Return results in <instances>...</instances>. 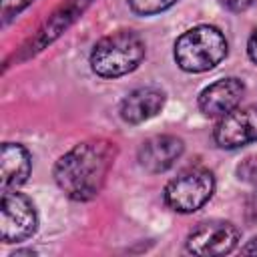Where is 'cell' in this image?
<instances>
[{"instance_id":"1","label":"cell","mask_w":257,"mask_h":257,"mask_svg":"<svg viewBox=\"0 0 257 257\" xmlns=\"http://www.w3.org/2000/svg\"><path fill=\"white\" fill-rule=\"evenodd\" d=\"M114 157V143L106 139L82 141L56 161L54 181L68 199L90 201L102 191Z\"/></svg>"},{"instance_id":"2","label":"cell","mask_w":257,"mask_h":257,"mask_svg":"<svg viewBox=\"0 0 257 257\" xmlns=\"http://www.w3.org/2000/svg\"><path fill=\"white\" fill-rule=\"evenodd\" d=\"M145 40L133 30L102 36L90 52V68L102 78H118L133 72L145 58Z\"/></svg>"},{"instance_id":"3","label":"cell","mask_w":257,"mask_h":257,"mask_svg":"<svg viewBox=\"0 0 257 257\" xmlns=\"http://www.w3.org/2000/svg\"><path fill=\"white\" fill-rule=\"evenodd\" d=\"M175 62L185 72H207L227 56V38L209 24L183 32L175 42Z\"/></svg>"},{"instance_id":"4","label":"cell","mask_w":257,"mask_h":257,"mask_svg":"<svg viewBox=\"0 0 257 257\" xmlns=\"http://www.w3.org/2000/svg\"><path fill=\"white\" fill-rule=\"evenodd\" d=\"M215 191V177L205 167H191L181 171L165 187V203L175 213H195Z\"/></svg>"},{"instance_id":"5","label":"cell","mask_w":257,"mask_h":257,"mask_svg":"<svg viewBox=\"0 0 257 257\" xmlns=\"http://www.w3.org/2000/svg\"><path fill=\"white\" fill-rule=\"evenodd\" d=\"M38 217L32 201L16 189L2 191L0 201V237L4 243H20L36 233Z\"/></svg>"},{"instance_id":"6","label":"cell","mask_w":257,"mask_h":257,"mask_svg":"<svg viewBox=\"0 0 257 257\" xmlns=\"http://www.w3.org/2000/svg\"><path fill=\"white\" fill-rule=\"evenodd\" d=\"M241 239V231L231 221H205L199 223L185 241L193 255H225L231 253Z\"/></svg>"},{"instance_id":"7","label":"cell","mask_w":257,"mask_h":257,"mask_svg":"<svg viewBox=\"0 0 257 257\" xmlns=\"http://www.w3.org/2000/svg\"><path fill=\"white\" fill-rule=\"evenodd\" d=\"M213 139L221 149H239L257 141V104L233 108L219 118Z\"/></svg>"},{"instance_id":"8","label":"cell","mask_w":257,"mask_h":257,"mask_svg":"<svg viewBox=\"0 0 257 257\" xmlns=\"http://www.w3.org/2000/svg\"><path fill=\"white\" fill-rule=\"evenodd\" d=\"M245 94V84L241 78L227 76L211 82L205 86L199 94V108L209 118H221L233 108L239 106L241 98Z\"/></svg>"},{"instance_id":"9","label":"cell","mask_w":257,"mask_h":257,"mask_svg":"<svg viewBox=\"0 0 257 257\" xmlns=\"http://www.w3.org/2000/svg\"><path fill=\"white\" fill-rule=\"evenodd\" d=\"M185 145L175 135H155L149 137L139 149V165L149 173L169 171L183 155Z\"/></svg>"},{"instance_id":"10","label":"cell","mask_w":257,"mask_h":257,"mask_svg":"<svg viewBox=\"0 0 257 257\" xmlns=\"http://www.w3.org/2000/svg\"><path fill=\"white\" fill-rule=\"evenodd\" d=\"M165 106V92L155 86H141L131 90L120 102V118L128 124H139L155 114H159Z\"/></svg>"},{"instance_id":"11","label":"cell","mask_w":257,"mask_h":257,"mask_svg":"<svg viewBox=\"0 0 257 257\" xmlns=\"http://www.w3.org/2000/svg\"><path fill=\"white\" fill-rule=\"evenodd\" d=\"M92 0H66L46 22H44V26L38 30V34H36V38L34 40H30V44H26L24 48H28V52H38V50H42L46 44H50L52 40H56L86 8H88V4H90Z\"/></svg>"},{"instance_id":"12","label":"cell","mask_w":257,"mask_h":257,"mask_svg":"<svg viewBox=\"0 0 257 257\" xmlns=\"http://www.w3.org/2000/svg\"><path fill=\"white\" fill-rule=\"evenodd\" d=\"M32 171V157L18 143H4L0 153V183L2 191L24 185Z\"/></svg>"},{"instance_id":"13","label":"cell","mask_w":257,"mask_h":257,"mask_svg":"<svg viewBox=\"0 0 257 257\" xmlns=\"http://www.w3.org/2000/svg\"><path fill=\"white\" fill-rule=\"evenodd\" d=\"M177 0H128V6L139 16H153L171 8Z\"/></svg>"},{"instance_id":"14","label":"cell","mask_w":257,"mask_h":257,"mask_svg":"<svg viewBox=\"0 0 257 257\" xmlns=\"http://www.w3.org/2000/svg\"><path fill=\"white\" fill-rule=\"evenodd\" d=\"M34 0H2V24H8L14 16H18Z\"/></svg>"},{"instance_id":"15","label":"cell","mask_w":257,"mask_h":257,"mask_svg":"<svg viewBox=\"0 0 257 257\" xmlns=\"http://www.w3.org/2000/svg\"><path fill=\"white\" fill-rule=\"evenodd\" d=\"M237 175L241 181L257 183V157H247L245 161H241V165L237 167Z\"/></svg>"},{"instance_id":"16","label":"cell","mask_w":257,"mask_h":257,"mask_svg":"<svg viewBox=\"0 0 257 257\" xmlns=\"http://www.w3.org/2000/svg\"><path fill=\"white\" fill-rule=\"evenodd\" d=\"M257 0H219V4L231 12H243L247 8H251Z\"/></svg>"},{"instance_id":"17","label":"cell","mask_w":257,"mask_h":257,"mask_svg":"<svg viewBox=\"0 0 257 257\" xmlns=\"http://www.w3.org/2000/svg\"><path fill=\"white\" fill-rule=\"evenodd\" d=\"M245 215L251 223H257V187L253 193H249L247 203H245Z\"/></svg>"},{"instance_id":"18","label":"cell","mask_w":257,"mask_h":257,"mask_svg":"<svg viewBox=\"0 0 257 257\" xmlns=\"http://www.w3.org/2000/svg\"><path fill=\"white\" fill-rule=\"evenodd\" d=\"M247 54H249V58L257 64V28L251 32V36H249V40H247Z\"/></svg>"},{"instance_id":"19","label":"cell","mask_w":257,"mask_h":257,"mask_svg":"<svg viewBox=\"0 0 257 257\" xmlns=\"http://www.w3.org/2000/svg\"><path fill=\"white\" fill-rule=\"evenodd\" d=\"M243 255H257V237H253L251 241H247V245L241 247Z\"/></svg>"}]
</instances>
